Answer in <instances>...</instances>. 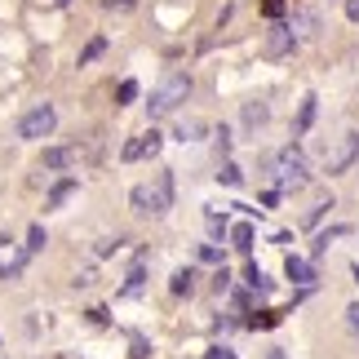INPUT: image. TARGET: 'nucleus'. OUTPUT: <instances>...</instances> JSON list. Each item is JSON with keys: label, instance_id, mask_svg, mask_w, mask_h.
Segmentation results:
<instances>
[{"label": "nucleus", "instance_id": "f257e3e1", "mask_svg": "<svg viewBox=\"0 0 359 359\" xmlns=\"http://www.w3.org/2000/svg\"><path fill=\"white\" fill-rule=\"evenodd\" d=\"M129 209L137 217H160L173 209V169H164L156 182H142L129 191Z\"/></svg>", "mask_w": 359, "mask_h": 359}, {"label": "nucleus", "instance_id": "f03ea898", "mask_svg": "<svg viewBox=\"0 0 359 359\" xmlns=\"http://www.w3.org/2000/svg\"><path fill=\"white\" fill-rule=\"evenodd\" d=\"M191 89H196V85H191V76H187V72H169L156 89H151V98H147V116H151V120L173 116L177 107L191 98Z\"/></svg>", "mask_w": 359, "mask_h": 359}, {"label": "nucleus", "instance_id": "7ed1b4c3", "mask_svg": "<svg viewBox=\"0 0 359 359\" xmlns=\"http://www.w3.org/2000/svg\"><path fill=\"white\" fill-rule=\"evenodd\" d=\"M266 169L275 173L280 191H302V187L311 182V169H306V156H302V147H284L280 156H266Z\"/></svg>", "mask_w": 359, "mask_h": 359}, {"label": "nucleus", "instance_id": "20e7f679", "mask_svg": "<svg viewBox=\"0 0 359 359\" xmlns=\"http://www.w3.org/2000/svg\"><path fill=\"white\" fill-rule=\"evenodd\" d=\"M53 129H58V107H53V102H40V107H32V111L18 120V137H22V142H40V137H49Z\"/></svg>", "mask_w": 359, "mask_h": 359}, {"label": "nucleus", "instance_id": "39448f33", "mask_svg": "<svg viewBox=\"0 0 359 359\" xmlns=\"http://www.w3.org/2000/svg\"><path fill=\"white\" fill-rule=\"evenodd\" d=\"M355 160H359V133H355V129H346V133H341L337 142H333V151L324 156V169L337 177V173H346Z\"/></svg>", "mask_w": 359, "mask_h": 359}, {"label": "nucleus", "instance_id": "423d86ee", "mask_svg": "<svg viewBox=\"0 0 359 359\" xmlns=\"http://www.w3.org/2000/svg\"><path fill=\"white\" fill-rule=\"evenodd\" d=\"M293 49H297L293 22H280V18H275L271 32H266V45H262V53H266V58H284V53H293Z\"/></svg>", "mask_w": 359, "mask_h": 359}, {"label": "nucleus", "instance_id": "0eeeda50", "mask_svg": "<svg viewBox=\"0 0 359 359\" xmlns=\"http://www.w3.org/2000/svg\"><path fill=\"white\" fill-rule=\"evenodd\" d=\"M160 147H164V137L151 129V133H137V137H129L124 142V151H120V160L124 164H133V160H147V156H160Z\"/></svg>", "mask_w": 359, "mask_h": 359}, {"label": "nucleus", "instance_id": "6e6552de", "mask_svg": "<svg viewBox=\"0 0 359 359\" xmlns=\"http://www.w3.org/2000/svg\"><path fill=\"white\" fill-rule=\"evenodd\" d=\"M85 160V151H80V142L76 147H45V156H40V169H76V164Z\"/></svg>", "mask_w": 359, "mask_h": 359}, {"label": "nucleus", "instance_id": "1a4fd4ad", "mask_svg": "<svg viewBox=\"0 0 359 359\" xmlns=\"http://www.w3.org/2000/svg\"><path fill=\"white\" fill-rule=\"evenodd\" d=\"M284 275H288V284H297V288H311L315 280H320V275H315V262L311 257H297V253H288Z\"/></svg>", "mask_w": 359, "mask_h": 359}, {"label": "nucleus", "instance_id": "9d476101", "mask_svg": "<svg viewBox=\"0 0 359 359\" xmlns=\"http://www.w3.org/2000/svg\"><path fill=\"white\" fill-rule=\"evenodd\" d=\"M76 191H80L76 177H62V182H53V187H49V196H45V209H62V204L72 200Z\"/></svg>", "mask_w": 359, "mask_h": 359}, {"label": "nucleus", "instance_id": "9b49d317", "mask_svg": "<svg viewBox=\"0 0 359 359\" xmlns=\"http://www.w3.org/2000/svg\"><path fill=\"white\" fill-rule=\"evenodd\" d=\"M346 231H351V226H333V231H320V236H315V244H311V262H320V257L328 253V244H333V240H341Z\"/></svg>", "mask_w": 359, "mask_h": 359}, {"label": "nucleus", "instance_id": "f8f14e48", "mask_svg": "<svg viewBox=\"0 0 359 359\" xmlns=\"http://www.w3.org/2000/svg\"><path fill=\"white\" fill-rule=\"evenodd\" d=\"M315 102H320L315 93H306V98H302V107H297V124H293V133H297V137L315 124Z\"/></svg>", "mask_w": 359, "mask_h": 359}, {"label": "nucleus", "instance_id": "ddd939ff", "mask_svg": "<svg viewBox=\"0 0 359 359\" xmlns=\"http://www.w3.org/2000/svg\"><path fill=\"white\" fill-rule=\"evenodd\" d=\"M271 120V107L266 102H244V129H262Z\"/></svg>", "mask_w": 359, "mask_h": 359}, {"label": "nucleus", "instance_id": "4468645a", "mask_svg": "<svg viewBox=\"0 0 359 359\" xmlns=\"http://www.w3.org/2000/svg\"><path fill=\"white\" fill-rule=\"evenodd\" d=\"M231 244H236V253H253V222L231 226Z\"/></svg>", "mask_w": 359, "mask_h": 359}, {"label": "nucleus", "instance_id": "2eb2a0df", "mask_svg": "<svg viewBox=\"0 0 359 359\" xmlns=\"http://www.w3.org/2000/svg\"><path fill=\"white\" fill-rule=\"evenodd\" d=\"M204 222H209V236H213V240H226V236H231V222H226L217 209H204Z\"/></svg>", "mask_w": 359, "mask_h": 359}, {"label": "nucleus", "instance_id": "dca6fc26", "mask_svg": "<svg viewBox=\"0 0 359 359\" xmlns=\"http://www.w3.org/2000/svg\"><path fill=\"white\" fill-rule=\"evenodd\" d=\"M102 53H107V40H102V36H93V40H89V45H85V49H80V67H89V62H98V58H102Z\"/></svg>", "mask_w": 359, "mask_h": 359}, {"label": "nucleus", "instance_id": "f3484780", "mask_svg": "<svg viewBox=\"0 0 359 359\" xmlns=\"http://www.w3.org/2000/svg\"><path fill=\"white\" fill-rule=\"evenodd\" d=\"M45 244H49L45 226H32V231H27V244H22V253H27V257H36V253H40V248H45Z\"/></svg>", "mask_w": 359, "mask_h": 359}, {"label": "nucleus", "instance_id": "a211bd4d", "mask_svg": "<svg viewBox=\"0 0 359 359\" xmlns=\"http://www.w3.org/2000/svg\"><path fill=\"white\" fill-rule=\"evenodd\" d=\"M244 284L253 288V293H271V280H266V275H262V266H257V262H253V266L244 271Z\"/></svg>", "mask_w": 359, "mask_h": 359}, {"label": "nucleus", "instance_id": "6ab92c4d", "mask_svg": "<svg viewBox=\"0 0 359 359\" xmlns=\"http://www.w3.org/2000/svg\"><path fill=\"white\" fill-rule=\"evenodd\" d=\"M217 182H222V187H240V182H244L240 164H231V160H222V169H217Z\"/></svg>", "mask_w": 359, "mask_h": 359}, {"label": "nucleus", "instance_id": "aec40b11", "mask_svg": "<svg viewBox=\"0 0 359 359\" xmlns=\"http://www.w3.org/2000/svg\"><path fill=\"white\" fill-rule=\"evenodd\" d=\"M169 288H173V293H177V297H187V293H191V288H196V271H177Z\"/></svg>", "mask_w": 359, "mask_h": 359}, {"label": "nucleus", "instance_id": "412c9836", "mask_svg": "<svg viewBox=\"0 0 359 359\" xmlns=\"http://www.w3.org/2000/svg\"><path fill=\"white\" fill-rule=\"evenodd\" d=\"M142 280H147V275H142V262H137V266L129 271V284H124V297H133V293H142Z\"/></svg>", "mask_w": 359, "mask_h": 359}, {"label": "nucleus", "instance_id": "4be33fe9", "mask_svg": "<svg viewBox=\"0 0 359 359\" xmlns=\"http://www.w3.org/2000/svg\"><path fill=\"white\" fill-rule=\"evenodd\" d=\"M133 98H137V80H124V85L116 89V102H120V107H129Z\"/></svg>", "mask_w": 359, "mask_h": 359}, {"label": "nucleus", "instance_id": "5701e85b", "mask_svg": "<svg viewBox=\"0 0 359 359\" xmlns=\"http://www.w3.org/2000/svg\"><path fill=\"white\" fill-rule=\"evenodd\" d=\"M328 209H333V200H328V196H324V200H320V204H315V209L306 213V226H315V222H320V217H324Z\"/></svg>", "mask_w": 359, "mask_h": 359}, {"label": "nucleus", "instance_id": "b1692460", "mask_svg": "<svg viewBox=\"0 0 359 359\" xmlns=\"http://www.w3.org/2000/svg\"><path fill=\"white\" fill-rule=\"evenodd\" d=\"M9 262H13V240H9V236H0V271H5Z\"/></svg>", "mask_w": 359, "mask_h": 359}, {"label": "nucleus", "instance_id": "393cba45", "mask_svg": "<svg viewBox=\"0 0 359 359\" xmlns=\"http://www.w3.org/2000/svg\"><path fill=\"white\" fill-rule=\"evenodd\" d=\"M346 328H351L355 341H359V302H351V306H346Z\"/></svg>", "mask_w": 359, "mask_h": 359}, {"label": "nucleus", "instance_id": "a878e982", "mask_svg": "<svg viewBox=\"0 0 359 359\" xmlns=\"http://www.w3.org/2000/svg\"><path fill=\"white\" fill-rule=\"evenodd\" d=\"M196 133H204V124H200V120H187L182 129H177V137H182V142H187V137H196Z\"/></svg>", "mask_w": 359, "mask_h": 359}, {"label": "nucleus", "instance_id": "bb28decb", "mask_svg": "<svg viewBox=\"0 0 359 359\" xmlns=\"http://www.w3.org/2000/svg\"><path fill=\"white\" fill-rule=\"evenodd\" d=\"M200 257H204V262H222V248H217V244H204Z\"/></svg>", "mask_w": 359, "mask_h": 359}, {"label": "nucleus", "instance_id": "cd10ccee", "mask_svg": "<svg viewBox=\"0 0 359 359\" xmlns=\"http://www.w3.org/2000/svg\"><path fill=\"white\" fill-rule=\"evenodd\" d=\"M204 359H236V351H231V346H209Z\"/></svg>", "mask_w": 359, "mask_h": 359}, {"label": "nucleus", "instance_id": "c85d7f7f", "mask_svg": "<svg viewBox=\"0 0 359 359\" xmlns=\"http://www.w3.org/2000/svg\"><path fill=\"white\" fill-rule=\"evenodd\" d=\"M213 137H217V151H222V156H226V151H231V133H226V129H217Z\"/></svg>", "mask_w": 359, "mask_h": 359}, {"label": "nucleus", "instance_id": "c756f323", "mask_svg": "<svg viewBox=\"0 0 359 359\" xmlns=\"http://www.w3.org/2000/svg\"><path fill=\"white\" fill-rule=\"evenodd\" d=\"M213 280H217V284H213V288H217V293H226V288H231V275H226V271H217V275H213Z\"/></svg>", "mask_w": 359, "mask_h": 359}, {"label": "nucleus", "instance_id": "7c9ffc66", "mask_svg": "<svg viewBox=\"0 0 359 359\" xmlns=\"http://www.w3.org/2000/svg\"><path fill=\"white\" fill-rule=\"evenodd\" d=\"M266 13H271V18H280V13H284V0H266Z\"/></svg>", "mask_w": 359, "mask_h": 359}, {"label": "nucleus", "instance_id": "2f4dec72", "mask_svg": "<svg viewBox=\"0 0 359 359\" xmlns=\"http://www.w3.org/2000/svg\"><path fill=\"white\" fill-rule=\"evenodd\" d=\"M346 18H351V22H359V0H346Z\"/></svg>", "mask_w": 359, "mask_h": 359}, {"label": "nucleus", "instance_id": "473e14b6", "mask_svg": "<svg viewBox=\"0 0 359 359\" xmlns=\"http://www.w3.org/2000/svg\"><path fill=\"white\" fill-rule=\"evenodd\" d=\"M266 359H288V355H284L280 346H275V351H266Z\"/></svg>", "mask_w": 359, "mask_h": 359}, {"label": "nucleus", "instance_id": "72a5a7b5", "mask_svg": "<svg viewBox=\"0 0 359 359\" xmlns=\"http://www.w3.org/2000/svg\"><path fill=\"white\" fill-rule=\"evenodd\" d=\"M107 5H120V9H129V5H133V0H107Z\"/></svg>", "mask_w": 359, "mask_h": 359}, {"label": "nucleus", "instance_id": "f704fd0d", "mask_svg": "<svg viewBox=\"0 0 359 359\" xmlns=\"http://www.w3.org/2000/svg\"><path fill=\"white\" fill-rule=\"evenodd\" d=\"M351 275H355V284H359V262H355V266H351Z\"/></svg>", "mask_w": 359, "mask_h": 359}, {"label": "nucleus", "instance_id": "c9c22d12", "mask_svg": "<svg viewBox=\"0 0 359 359\" xmlns=\"http://www.w3.org/2000/svg\"><path fill=\"white\" fill-rule=\"evenodd\" d=\"M58 5H72V0H58Z\"/></svg>", "mask_w": 359, "mask_h": 359}]
</instances>
